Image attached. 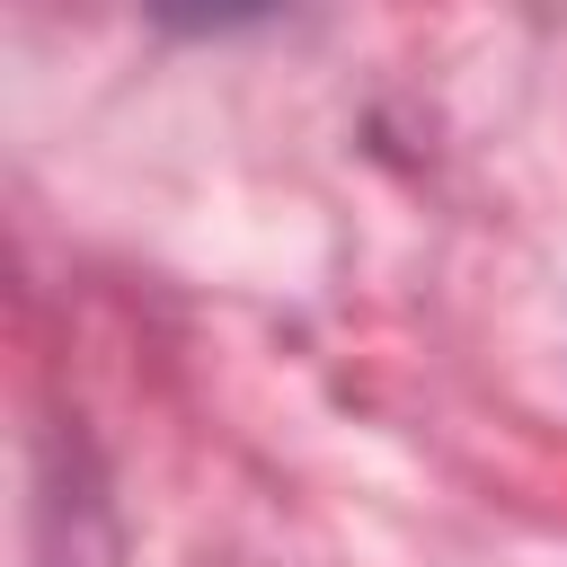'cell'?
I'll return each mask as SVG.
<instances>
[{"instance_id":"1","label":"cell","mask_w":567,"mask_h":567,"mask_svg":"<svg viewBox=\"0 0 567 567\" xmlns=\"http://www.w3.org/2000/svg\"><path fill=\"white\" fill-rule=\"evenodd\" d=\"M275 0H159V18H186V27H230V18H257Z\"/></svg>"}]
</instances>
